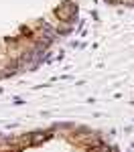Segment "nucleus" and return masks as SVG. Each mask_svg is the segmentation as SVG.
<instances>
[{"mask_svg": "<svg viewBox=\"0 0 134 152\" xmlns=\"http://www.w3.org/2000/svg\"><path fill=\"white\" fill-rule=\"evenodd\" d=\"M87 152H110V148L106 146V144H97V146H92Z\"/></svg>", "mask_w": 134, "mask_h": 152, "instance_id": "obj_2", "label": "nucleus"}, {"mask_svg": "<svg viewBox=\"0 0 134 152\" xmlns=\"http://www.w3.org/2000/svg\"><path fill=\"white\" fill-rule=\"evenodd\" d=\"M57 14H59V18H63V20H69L75 12H73V6H71V4H65L63 8H59V10H57Z\"/></svg>", "mask_w": 134, "mask_h": 152, "instance_id": "obj_1", "label": "nucleus"}]
</instances>
